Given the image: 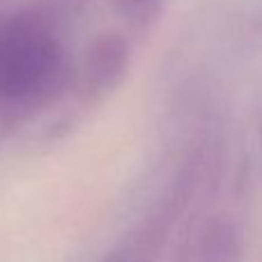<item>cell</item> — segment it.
<instances>
[{
  "instance_id": "obj_1",
  "label": "cell",
  "mask_w": 262,
  "mask_h": 262,
  "mask_svg": "<svg viewBox=\"0 0 262 262\" xmlns=\"http://www.w3.org/2000/svg\"><path fill=\"white\" fill-rule=\"evenodd\" d=\"M67 83L64 49L39 18H18L0 28V136L53 104Z\"/></svg>"
},
{
  "instance_id": "obj_2",
  "label": "cell",
  "mask_w": 262,
  "mask_h": 262,
  "mask_svg": "<svg viewBox=\"0 0 262 262\" xmlns=\"http://www.w3.org/2000/svg\"><path fill=\"white\" fill-rule=\"evenodd\" d=\"M203 163V154L191 157L170 182L166 193L159 198V203L147 212V216L140 219L101 262H159L172 226L198 189Z\"/></svg>"
},
{
  "instance_id": "obj_3",
  "label": "cell",
  "mask_w": 262,
  "mask_h": 262,
  "mask_svg": "<svg viewBox=\"0 0 262 262\" xmlns=\"http://www.w3.org/2000/svg\"><path fill=\"white\" fill-rule=\"evenodd\" d=\"M129 67V46L122 37H104L88 53L83 69V95L85 99H101L108 95L127 74Z\"/></svg>"
},
{
  "instance_id": "obj_4",
  "label": "cell",
  "mask_w": 262,
  "mask_h": 262,
  "mask_svg": "<svg viewBox=\"0 0 262 262\" xmlns=\"http://www.w3.org/2000/svg\"><path fill=\"white\" fill-rule=\"evenodd\" d=\"M242 232L228 219H209L191 235L189 244L182 249L184 262H239Z\"/></svg>"
},
{
  "instance_id": "obj_5",
  "label": "cell",
  "mask_w": 262,
  "mask_h": 262,
  "mask_svg": "<svg viewBox=\"0 0 262 262\" xmlns=\"http://www.w3.org/2000/svg\"><path fill=\"white\" fill-rule=\"evenodd\" d=\"M122 14L134 26H149L159 16L163 7V0H115Z\"/></svg>"
}]
</instances>
